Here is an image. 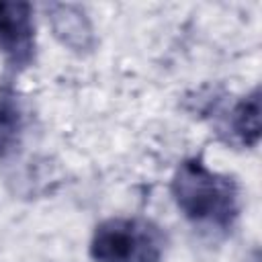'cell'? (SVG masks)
Here are the masks:
<instances>
[{"label":"cell","instance_id":"4","mask_svg":"<svg viewBox=\"0 0 262 262\" xmlns=\"http://www.w3.org/2000/svg\"><path fill=\"white\" fill-rule=\"evenodd\" d=\"M49 23L57 41L76 51L88 53L94 49V29L86 12L76 4H49Z\"/></svg>","mask_w":262,"mask_h":262},{"label":"cell","instance_id":"2","mask_svg":"<svg viewBox=\"0 0 262 262\" xmlns=\"http://www.w3.org/2000/svg\"><path fill=\"white\" fill-rule=\"evenodd\" d=\"M166 250L162 229L139 217H113L102 221L92 235L94 262H160Z\"/></svg>","mask_w":262,"mask_h":262},{"label":"cell","instance_id":"5","mask_svg":"<svg viewBox=\"0 0 262 262\" xmlns=\"http://www.w3.org/2000/svg\"><path fill=\"white\" fill-rule=\"evenodd\" d=\"M231 129L237 135V139L254 147L260 139V90L254 88L248 96H244L233 113H231Z\"/></svg>","mask_w":262,"mask_h":262},{"label":"cell","instance_id":"6","mask_svg":"<svg viewBox=\"0 0 262 262\" xmlns=\"http://www.w3.org/2000/svg\"><path fill=\"white\" fill-rule=\"evenodd\" d=\"M23 133V111L16 96L2 88L0 90V158L14 151Z\"/></svg>","mask_w":262,"mask_h":262},{"label":"cell","instance_id":"3","mask_svg":"<svg viewBox=\"0 0 262 262\" xmlns=\"http://www.w3.org/2000/svg\"><path fill=\"white\" fill-rule=\"evenodd\" d=\"M0 51L12 68H27L35 57L33 8L27 2H0Z\"/></svg>","mask_w":262,"mask_h":262},{"label":"cell","instance_id":"1","mask_svg":"<svg viewBox=\"0 0 262 262\" xmlns=\"http://www.w3.org/2000/svg\"><path fill=\"white\" fill-rule=\"evenodd\" d=\"M172 196L186 219L227 229L237 217L239 190L233 178L209 170L203 160H184L172 178Z\"/></svg>","mask_w":262,"mask_h":262}]
</instances>
